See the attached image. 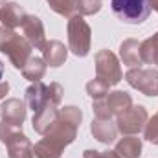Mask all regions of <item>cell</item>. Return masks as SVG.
Instances as JSON below:
<instances>
[{
	"mask_svg": "<svg viewBox=\"0 0 158 158\" xmlns=\"http://www.w3.org/2000/svg\"><path fill=\"white\" fill-rule=\"evenodd\" d=\"M112 11L127 24H140L151 15L149 0H112Z\"/></svg>",
	"mask_w": 158,
	"mask_h": 158,
	"instance_id": "1",
	"label": "cell"
},
{
	"mask_svg": "<svg viewBox=\"0 0 158 158\" xmlns=\"http://www.w3.org/2000/svg\"><path fill=\"white\" fill-rule=\"evenodd\" d=\"M2 76H4V66H2V63H0V79H2Z\"/></svg>",
	"mask_w": 158,
	"mask_h": 158,
	"instance_id": "2",
	"label": "cell"
}]
</instances>
